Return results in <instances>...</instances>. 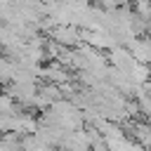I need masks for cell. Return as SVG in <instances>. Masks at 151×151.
I'll use <instances>...</instances> for the list:
<instances>
[{
	"label": "cell",
	"mask_w": 151,
	"mask_h": 151,
	"mask_svg": "<svg viewBox=\"0 0 151 151\" xmlns=\"http://www.w3.org/2000/svg\"><path fill=\"white\" fill-rule=\"evenodd\" d=\"M50 40L59 42L61 47L73 50V47L80 45V28L78 26H54L50 31Z\"/></svg>",
	"instance_id": "1"
},
{
	"label": "cell",
	"mask_w": 151,
	"mask_h": 151,
	"mask_svg": "<svg viewBox=\"0 0 151 151\" xmlns=\"http://www.w3.org/2000/svg\"><path fill=\"white\" fill-rule=\"evenodd\" d=\"M40 76H45L47 83H52V85L71 83V73H68V68H64V66L57 64V61H52V64H47L45 68H40Z\"/></svg>",
	"instance_id": "2"
},
{
	"label": "cell",
	"mask_w": 151,
	"mask_h": 151,
	"mask_svg": "<svg viewBox=\"0 0 151 151\" xmlns=\"http://www.w3.org/2000/svg\"><path fill=\"white\" fill-rule=\"evenodd\" d=\"M94 2H97V7L104 9V12H116V9H120V7H127L130 0H94Z\"/></svg>",
	"instance_id": "3"
},
{
	"label": "cell",
	"mask_w": 151,
	"mask_h": 151,
	"mask_svg": "<svg viewBox=\"0 0 151 151\" xmlns=\"http://www.w3.org/2000/svg\"><path fill=\"white\" fill-rule=\"evenodd\" d=\"M132 2H134V7H137V5H142V2H149V0H132Z\"/></svg>",
	"instance_id": "4"
}]
</instances>
